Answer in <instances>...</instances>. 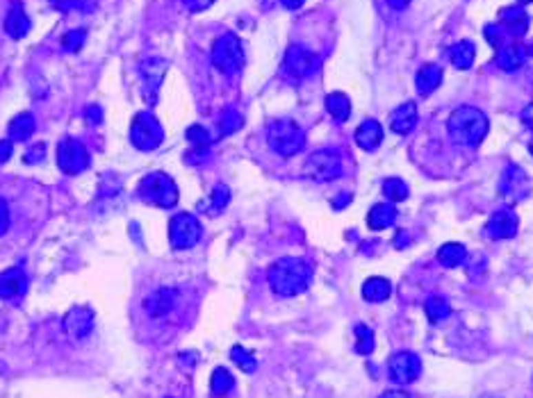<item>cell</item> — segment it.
Returning <instances> with one entry per match:
<instances>
[{
	"label": "cell",
	"instance_id": "cell-1",
	"mask_svg": "<svg viewBox=\"0 0 533 398\" xmlns=\"http://www.w3.org/2000/svg\"><path fill=\"white\" fill-rule=\"evenodd\" d=\"M266 280H269L271 289L278 296H296L303 294L310 282H313V269L308 262L299 258H280L269 266L266 271Z\"/></svg>",
	"mask_w": 533,
	"mask_h": 398
},
{
	"label": "cell",
	"instance_id": "cell-2",
	"mask_svg": "<svg viewBox=\"0 0 533 398\" xmlns=\"http://www.w3.org/2000/svg\"><path fill=\"white\" fill-rule=\"evenodd\" d=\"M447 130L456 144L477 148L488 134V116L477 107L463 105V107L451 112V116L447 121Z\"/></svg>",
	"mask_w": 533,
	"mask_h": 398
},
{
	"label": "cell",
	"instance_id": "cell-3",
	"mask_svg": "<svg viewBox=\"0 0 533 398\" xmlns=\"http://www.w3.org/2000/svg\"><path fill=\"white\" fill-rule=\"evenodd\" d=\"M137 196L142 198L148 205L162 207V209H171L178 205V198H180V191H178V185L174 182L171 176L162 174H148L142 182H139Z\"/></svg>",
	"mask_w": 533,
	"mask_h": 398
},
{
	"label": "cell",
	"instance_id": "cell-4",
	"mask_svg": "<svg viewBox=\"0 0 533 398\" xmlns=\"http://www.w3.org/2000/svg\"><path fill=\"white\" fill-rule=\"evenodd\" d=\"M266 141L273 153H278L280 157H294L306 146V132L292 118H278L269 125Z\"/></svg>",
	"mask_w": 533,
	"mask_h": 398
},
{
	"label": "cell",
	"instance_id": "cell-5",
	"mask_svg": "<svg viewBox=\"0 0 533 398\" xmlns=\"http://www.w3.org/2000/svg\"><path fill=\"white\" fill-rule=\"evenodd\" d=\"M212 64L224 75H237L244 66V48L235 34H221L212 46Z\"/></svg>",
	"mask_w": 533,
	"mask_h": 398
},
{
	"label": "cell",
	"instance_id": "cell-6",
	"mask_svg": "<svg viewBox=\"0 0 533 398\" xmlns=\"http://www.w3.org/2000/svg\"><path fill=\"white\" fill-rule=\"evenodd\" d=\"M130 141L137 150H155L165 141V127L153 116V112H139L130 123Z\"/></svg>",
	"mask_w": 533,
	"mask_h": 398
},
{
	"label": "cell",
	"instance_id": "cell-7",
	"mask_svg": "<svg viewBox=\"0 0 533 398\" xmlns=\"http://www.w3.org/2000/svg\"><path fill=\"white\" fill-rule=\"evenodd\" d=\"M303 176L313 182H331L342 176V157L335 150H315L303 164Z\"/></svg>",
	"mask_w": 533,
	"mask_h": 398
},
{
	"label": "cell",
	"instance_id": "cell-8",
	"mask_svg": "<svg viewBox=\"0 0 533 398\" xmlns=\"http://www.w3.org/2000/svg\"><path fill=\"white\" fill-rule=\"evenodd\" d=\"M201 235H203L201 221L194 214L180 212L171 216V221H169V244H171L174 251L194 249L201 242Z\"/></svg>",
	"mask_w": 533,
	"mask_h": 398
},
{
	"label": "cell",
	"instance_id": "cell-9",
	"mask_svg": "<svg viewBox=\"0 0 533 398\" xmlns=\"http://www.w3.org/2000/svg\"><path fill=\"white\" fill-rule=\"evenodd\" d=\"M317 69H320V57H317L313 50H308L306 46L294 43V46L287 48L285 59H283V69L280 71H283V75L290 82L299 85L301 80L310 78Z\"/></svg>",
	"mask_w": 533,
	"mask_h": 398
},
{
	"label": "cell",
	"instance_id": "cell-10",
	"mask_svg": "<svg viewBox=\"0 0 533 398\" xmlns=\"http://www.w3.org/2000/svg\"><path fill=\"white\" fill-rule=\"evenodd\" d=\"M92 164V157H89V150L83 141L66 137L59 141L57 146V167L64 171L66 176H78L83 174L85 169H89Z\"/></svg>",
	"mask_w": 533,
	"mask_h": 398
},
{
	"label": "cell",
	"instance_id": "cell-11",
	"mask_svg": "<svg viewBox=\"0 0 533 398\" xmlns=\"http://www.w3.org/2000/svg\"><path fill=\"white\" fill-rule=\"evenodd\" d=\"M388 371L397 385H410L421 375V359L415 353L399 350L388 359Z\"/></svg>",
	"mask_w": 533,
	"mask_h": 398
},
{
	"label": "cell",
	"instance_id": "cell-12",
	"mask_svg": "<svg viewBox=\"0 0 533 398\" xmlns=\"http://www.w3.org/2000/svg\"><path fill=\"white\" fill-rule=\"evenodd\" d=\"M499 196L506 198L508 202H517L522 198L529 196L531 191V182H529V176L524 174V171L520 167H515V164H510V167H506V171H503V176L499 180V187H497Z\"/></svg>",
	"mask_w": 533,
	"mask_h": 398
},
{
	"label": "cell",
	"instance_id": "cell-13",
	"mask_svg": "<svg viewBox=\"0 0 533 398\" xmlns=\"http://www.w3.org/2000/svg\"><path fill=\"white\" fill-rule=\"evenodd\" d=\"M144 314L148 319H162V317H169L176 305H178V291L171 287H160L151 291L146 298H144Z\"/></svg>",
	"mask_w": 533,
	"mask_h": 398
},
{
	"label": "cell",
	"instance_id": "cell-14",
	"mask_svg": "<svg viewBox=\"0 0 533 398\" xmlns=\"http://www.w3.org/2000/svg\"><path fill=\"white\" fill-rule=\"evenodd\" d=\"M64 333L76 342H83L92 335L94 330V312L89 307H76V310L66 312L62 319Z\"/></svg>",
	"mask_w": 533,
	"mask_h": 398
},
{
	"label": "cell",
	"instance_id": "cell-15",
	"mask_svg": "<svg viewBox=\"0 0 533 398\" xmlns=\"http://www.w3.org/2000/svg\"><path fill=\"white\" fill-rule=\"evenodd\" d=\"M142 80H144V87H146V94H148V101L155 103V96H158V89L165 80V73L169 71V59H162V57H146L142 66Z\"/></svg>",
	"mask_w": 533,
	"mask_h": 398
},
{
	"label": "cell",
	"instance_id": "cell-16",
	"mask_svg": "<svg viewBox=\"0 0 533 398\" xmlns=\"http://www.w3.org/2000/svg\"><path fill=\"white\" fill-rule=\"evenodd\" d=\"M517 232V216L510 209H499L485 223V235L490 239H510Z\"/></svg>",
	"mask_w": 533,
	"mask_h": 398
},
{
	"label": "cell",
	"instance_id": "cell-17",
	"mask_svg": "<svg viewBox=\"0 0 533 398\" xmlns=\"http://www.w3.org/2000/svg\"><path fill=\"white\" fill-rule=\"evenodd\" d=\"M30 28H32V21L28 19L23 3L14 0L10 12H7V17H5V32L10 34L12 39H23V36L30 32Z\"/></svg>",
	"mask_w": 533,
	"mask_h": 398
},
{
	"label": "cell",
	"instance_id": "cell-18",
	"mask_svg": "<svg viewBox=\"0 0 533 398\" xmlns=\"http://www.w3.org/2000/svg\"><path fill=\"white\" fill-rule=\"evenodd\" d=\"M28 291V277L21 269H10L0 273V298L12 300L17 296H23Z\"/></svg>",
	"mask_w": 533,
	"mask_h": 398
},
{
	"label": "cell",
	"instance_id": "cell-19",
	"mask_svg": "<svg viewBox=\"0 0 533 398\" xmlns=\"http://www.w3.org/2000/svg\"><path fill=\"white\" fill-rule=\"evenodd\" d=\"M355 144H358L362 150H376L383 141V127L376 118H367L358 125V130L353 134Z\"/></svg>",
	"mask_w": 533,
	"mask_h": 398
},
{
	"label": "cell",
	"instance_id": "cell-20",
	"mask_svg": "<svg viewBox=\"0 0 533 398\" xmlns=\"http://www.w3.org/2000/svg\"><path fill=\"white\" fill-rule=\"evenodd\" d=\"M499 25L506 30L508 34L522 36L529 28V17L522 7H506L499 12Z\"/></svg>",
	"mask_w": 533,
	"mask_h": 398
},
{
	"label": "cell",
	"instance_id": "cell-21",
	"mask_svg": "<svg viewBox=\"0 0 533 398\" xmlns=\"http://www.w3.org/2000/svg\"><path fill=\"white\" fill-rule=\"evenodd\" d=\"M415 123H417V105L415 103H404L392 112L390 116V127L397 134H408Z\"/></svg>",
	"mask_w": 533,
	"mask_h": 398
},
{
	"label": "cell",
	"instance_id": "cell-22",
	"mask_svg": "<svg viewBox=\"0 0 533 398\" xmlns=\"http://www.w3.org/2000/svg\"><path fill=\"white\" fill-rule=\"evenodd\" d=\"M524 59H527V48H522L520 43H506V46L497 50L494 64L503 71H515L524 64Z\"/></svg>",
	"mask_w": 533,
	"mask_h": 398
},
{
	"label": "cell",
	"instance_id": "cell-23",
	"mask_svg": "<svg viewBox=\"0 0 533 398\" xmlns=\"http://www.w3.org/2000/svg\"><path fill=\"white\" fill-rule=\"evenodd\" d=\"M415 82H417V89L421 96H431L442 85V69L438 64H424L417 71Z\"/></svg>",
	"mask_w": 533,
	"mask_h": 398
},
{
	"label": "cell",
	"instance_id": "cell-24",
	"mask_svg": "<svg viewBox=\"0 0 533 398\" xmlns=\"http://www.w3.org/2000/svg\"><path fill=\"white\" fill-rule=\"evenodd\" d=\"M395 221H397V209L392 202H379V205H374L367 214V225L372 230H385Z\"/></svg>",
	"mask_w": 533,
	"mask_h": 398
},
{
	"label": "cell",
	"instance_id": "cell-25",
	"mask_svg": "<svg viewBox=\"0 0 533 398\" xmlns=\"http://www.w3.org/2000/svg\"><path fill=\"white\" fill-rule=\"evenodd\" d=\"M392 294V284L385 277H369L362 284V298L367 303H385Z\"/></svg>",
	"mask_w": 533,
	"mask_h": 398
},
{
	"label": "cell",
	"instance_id": "cell-26",
	"mask_svg": "<svg viewBox=\"0 0 533 398\" xmlns=\"http://www.w3.org/2000/svg\"><path fill=\"white\" fill-rule=\"evenodd\" d=\"M36 127V121L34 116L30 114V112H21V114H17L10 121V127H7V132H10V139L12 141H25L32 137Z\"/></svg>",
	"mask_w": 533,
	"mask_h": 398
},
{
	"label": "cell",
	"instance_id": "cell-27",
	"mask_svg": "<svg viewBox=\"0 0 533 398\" xmlns=\"http://www.w3.org/2000/svg\"><path fill=\"white\" fill-rule=\"evenodd\" d=\"M326 112L335 118V121L344 123L346 118L351 116V101L349 96L342 94V92H333L326 96Z\"/></svg>",
	"mask_w": 533,
	"mask_h": 398
},
{
	"label": "cell",
	"instance_id": "cell-28",
	"mask_svg": "<svg viewBox=\"0 0 533 398\" xmlns=\"http://www.w3.org/2000/svg\"><path fill=\"white\" fill-rule=\"evenodd\" d=\"M474 55H477V48H474V43L472 41H458V43H454V46L449 48V59H451V64L456 66V69H461V71H468L470 66L474 64Z\"/></svg>",
	"mask_w": 533,
	"mask_h": 398
},
{
	"label": "cell",
	"instance_id": "cell-29",
	"mask_svg": "<svg viewBox=\"0 0 533 398\" xmlns=\"http://www.w3.org/2000/svg\"><path fill=\"white\" fill-rule=\"evenodd\" d=\"M468 260V249H465L463 244H444L442 249L438 251V262L442 266H447V269H456V266H461L463 262Z\"/></svg>",
	"mask_w": 533,
	"mask_h": 398
},
{
	"label": "cell",
	"instance_id": "cell-30",
	"mask_svg": "<svg viewBox=\"0 0 533 398\" xmlns=\"http://www.w3.org/2000/svg\"><path fill=\"white\" fill-rule=\"evenodd\" d=\"M233 387H235V378L231 375V371L224 369V366L214 369L212 378H210V392H212V396L224 398V396H228V394L233 392Z\"/></svg>",
	"mask_w": 533,
	"mask_h": 398
},
{
	"label": "cell",
	"instance_id": "cell-31",
	"mask_svg": "<svg viewBox=\"0 0 533 398\" xmlns=\"http://www.w3.org/2000/svg\"><path fill=\"white\" fill-rule=\"evenodd\" d=\"M374 346H376L374 330L369 326H365V324L355 326V353H360V355H369V353H374Z\"/></svg>",
	"mask_w": 533,
	"mask_h": 398
},
{
	"label": "cell",
	"instance_id": "cell-32",
	"mask_svg": "<svg viewBox=\"0 0 533 398\" xmlns=\"http://www.w3.org/2000/svg\"><path fill=\"white\" fill-rule=\"evenodd\" d=\"M424 312H426V317H428L431 324H440V321H444L451 314V307H449V303L444 298L433 296V298L426 300Z\"/></svg>",
	"mask_w": 533,
	"mask_h": 398
},
{
	"label": "cell",
	"instance_id": "cell-33",
	"mask_svg": "<svg viewBox=\"0 0 533 398\" xmlns=\"http://www.w3.org/2000/svg\"><path fill=\"white\" fill-rule=\"evenodd\" d=\"M244 118L242 114L237 112L235 107H226L224 112L219 114V134L221 137H226V134H233L242 127Z\"/></svg>",
	"mask_w": 533,
	"mask_h": 398
},
{
	"label": "cell",
	"instance_id": "cell-34",
	"mask_svg": "<svg viewBox=\"0 0 533 398\" xmlns=\"http://www.w3.org/2000/svg\"><path fill=\"white\" fill-rule=\"evenodd\" d=\"M383 193L388 196L390 202H401V200L408 198L410 189L401 178H390V180H385L383 182Z\"/></svg>",
	"mask_w": 533,
	"mask_h": 398
},
{
	"label": "cell",
	"instance_id": "cell-35",
	"mask_svg": "<svg viewBox=\"0 0 533 398\" xmlns=\"http://www.w3.org/2000/svg\"><path fill=\"white\" fill-rule=\"evenodd\" d=\"M231 359L233 362L240 366V369L244 371V373H253L255 369H258V362H255V357H253V353H249L244 346H233V350H231Z\"/></svg>",
	"mask_w": 533,
	"mask_h": 398
},
{
	"label": "cell",
	"instance_id": "cell-36",
	"mask_svg": "<svg viewBox=\"0 0 533 398\" xmlns=\"http://www.w3.org/2000/svg\"><path fill=\"white\" fill-rule=\"evenodd\" d=\"M50 5L62 12H92L94 10L92 0H50Z\"/></svg>",
	"mask_w": 533,
	"mask_h": 398
},
{
	"label": "cell",
	"instance_id": "cell-37",
	"mask_svg": "<svg viewBox=\"0 0 533 398\" xmlns=\"http://www.w3.org/2000/svg\"><path fill=\"white\" fill-rule=\"evenodd\" d=\"M210 212H224L228 200H231V189L226 185H217L212 191V198H210Z\"/></svg>",
	"mask_w": 533,
	"mask_h": 398
},
{
	"label": "cell",
	"instance_id": "cell-38",
	"mask_svg": "<svg viewBox=\"0 0 533 398\" xmlns=\"http://www.w3.org/2000/svg\"><path fill=\"white\" fill-rule=\"evenodd\" d=\"M87 39V30H71L62 36V48L69 52H78L83 48V43Z\"/></svg>",
	"mask_w": 533,
	"mask_h": 398
},
{
	"label": "cell",
	"instance_id": "cell-39",
	"mask_svg": "<svg viewBox=\"0 0 533 398\" xmlns=\"http://www.w3.org/2000/svg\"><path fill=\"white\" fill-rule=\"evenodd\" d=\"M185 137H187L189 144H194V146H210V144H212L210 132H207V127H203V125H191V127H187Z\"/></svg>",
	"mask_w": 533,
	"mask_h": 398
},
{
	"label": "cell",
	"instance_id": "cell-40",
	"mask_svg": "<svg viewBox=\"0 0 533 398\" xmlns=\"http://www.w3.org/2000/svg\"><path fill=\"white\" fill-rule=\"evenodd\" d=\"M503 32H506V30H503L499 23H497V25H488V28H485V39L499 50V48L506 46V36H503Z\"/></svg>",
	"mask_w": 533,
	"mask_h": 398
},
{
	"label": "cell",
	"instance_id": "cell-41",
	"mask_svg": "<svg viewBox=\"0 0 533 398\" xmlns=\"http://www.w3.org/2000/svg\"><path fill=\"white\" fill-rule=\"evenodd\" d=\"M43 160H46V144H36L34 148H28L23 155L25 164H41Z\"/></svg>",
	"mask_w": 533,
	"mask_h": 398
},
{
	"label": "cell",
	"instance_id": "cell-42",
	"mask_svg": "<svg viewBox=\"0 0 533 398\" xmlns=\"http://www.w3.org/2000/svg\"><path fill=\"white\" fill-rule=\"evenodd\" d=\"M10 230V207H7V200L0 198V237Z\"/></svg>",
	"mask_w": 533,
	"mask_h": 398
},
{
	"label": "cell",
	"instance_id": "cell-43",
	"mask_svg": "<svg viewBox=\"0 0 533 398\" xmlns=\"http://www.w3.org/2000/svg\"><path fill=\"white\" fill-rule=\"evenodd\" d=\"M85 118H87V123H92V125L101 123L103 121V109L98 107V105H92V107H87Z\"/></svg>",
	"mask_w": 533,
	"mask_h": 398
},
{
	"label": "cell",
	"instance_id": "cell-44",
	"mask_svg": "<svg viewBox=\"0 0 533 398\" xmlns=\"http://www.w3.org/2000/svg\"><path fill=\"white\" fill-rule=\"evenodd\" d=\"M182 3L189 12H203L214 3V0H182Z\"/></svg>",
	"mask_w": 533,
	"mask_h": 398
},
{
	"label": "cell",
	"instance_id": "cell-45",
	"mask_svg": "<svg viewBox=\"0 0 533 398\" xmlns=\"http://www.w3.org/2000/svg\"><path fill=\"white\" fill-rule=\"evenodd\" d=\"M12 153H14L12 139H5V141H0V164H5L7 160H10V157H12Z\"/></svg>",
	"mask_w": 533,
	"mask_h": 398
},
{
	"label": "cell",
	"instance_id": "cell-46",
	"mask_svg": "<svg viewBox=\"0 0 533 398\" xmlns=\"http://www.w3.org/2000/svg\"><path fill=\"white\" fill-rule=\"evenodd\" d=\"M381 398H412L408 392H404V389H390V392L381 394Z\"/></svg>",
	"mask_w": 533,
	"mask_h": 398
},
{
	"label": "cell",
	"instance_id": "cell-47",
	"mask_svg": "<svg viewBox=\"0 0 533 398\" xmlns=\"http://www.w3.org/2000/svg\"><path fill=\"white\" fill-rule=\"evenodd\" d=\"M349 200H351V193H339V196L335 198V202H333V207L342 209L344 205H349Z\"/></svg>",
	"mask_w": 533,
	"mask_h": 398
},
{
	"label": "cell",
	"instance_id": "cell-48",
	"mask_svg": "<svg viewBox=\"0 0 533 398\" xmlns=\"http://www.w3.org/2000/svg\"><path fill=\"white\" fill-rule=\"evenodd\" d=\"M522 121H524V123H527V125L531 127V130H533V103L529 105V107H527V109H524V112H522Z\"/></svg>",
	"mask_w": 533,
	"mask_h": 398
},
{
	"label": "cell",
	"instance_id": "cell-49",
	"mask_svg": "<svg viewBox=\"0 0 533 398\" xmlns=\"http://www.w3.org/2000/svg\"><path fill=\"white\" fill-rule=\"evenodd\" d=\"M388 5L392 7V10L401 12V10H406V7L410 5V0H388Z\"/></svg>",
	"mask_w": 533,
	"mask_h": 398
},
{
	"label": "cell",
	"instance_id": "cell-50",
	"mask_svg": "<svg viewBox=\"0 0 533 398\" xmlns=\"http://www.w3.org/2000/svg\"><path fill=\"white\" fill-rule=\"evenodd\" d=\"M280 3H283V7H287V10H299L303 5V0H280Z\"/></svg>",
	"mask_w": 533,
	"mask_h": 398
},
{
	"label": "cell",
	"instance_id": "cell-51",
	"mask_svg": "<svg viewBox=\"0 0 533 398\" xmlns=\"http://www.w3.org/2000/svg\"><path fill=\"white\" fill-rule=\"evenodd\" d=\"M481 398H499V396H494V394H485V396H481Z\"/></svg>",
	"mask_w": 533,
	"mask_h": 398
},
{
	"label": "cell",
	"instance_id": "cell-52",
	"mask_svg": "<svg viewBox=\"0 0 533 398\" xmlns=\"http://www.w3.org/2000/svg\"><path fill=\"white\" fill-rule=\"evenodd\" d=\"M520 3H522V5H527V3H533V0H520Z\"/></svg>",
	"mask_w": 533,
	"mask_h": 398
},
{
	"label": "cell",
	"instance_id": "cell-53",
	"mask_svg": "<svg viewBox=\"0 0 533 398\" xmlns=\"http://www.w3.org/2000/svg\"><path fill=\"white\" fill-rule=\"evenodd\" d=\"M531 155H533V141H531Z\"/></svg>",
	"mask_w": 533,
	"mask_h": 398
}]
</instances>
